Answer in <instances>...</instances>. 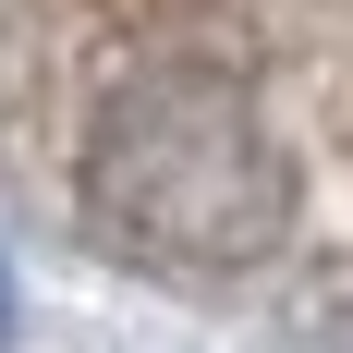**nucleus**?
I'll use <instances>...</instances> for the list:
<instances>
[{"label":"nucleus","mask_w":353,"mask_h":353,"mask_svg":"<svg viewBox=\"0 0 353 353\" xmlns=\"http://www.w3.org/2000/svg\"><path fill=\"white\" fill-rule=\"evenodd\" d=\"M85 208L146 268L219 281V268H256V256L281 244L292 171H281V146L256 134V110L219 73H146L134 98H110V122H98Z\"/></svg>","instance_id":"f257e3e1"},{"label":"nucleus","mask_w":353,"mask_h":353,"mask_svg":"<svg viewBox=\"0 0 353 353\" xmlns=\"http://www.w3.org/2000/svg\"><path fill=\"white\" fill-rule=\"evenodd\" d=\"M0 353H12V292H0Z\"/></svg>","instance_id":"f03ea898"}]
</instances>
